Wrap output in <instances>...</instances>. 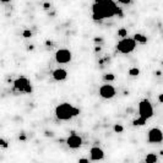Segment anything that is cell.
<instances>
[{
    "instance_id": "obj_17",
    "label": "cell",
    "mask_w": 163,
    "mask_h": 163,
    "mask_svg": "<svg viewBox=\"0 0 163 163\" xmlns=\"http://www.w3.org/2000/svg\"><path fill=\"white\" fill-rule=\"evenodd\" d=\"M115 77H114V75L113 74H107V75H104V80H108V81H113Z\"/></svg>"
},
{
    "instance_id": "obj_26",
    "label": "cell",
    "mask_w": 163,
    "mask_h": 163,
    "mask_svg": "<svg viewBox=\"0 0 163 163\" xmlns=\"http://www.w3.org/2000/svg\"><path fill=\"white\" fill-rule=\"evenodd\" d=\"M98 2H101V0H95V3H98Z\"/></svg>"
},
{
    "instance_id": "obj_7",
    "label": "cell",
    "mask_w": 163,
    "mask_h": 163,
    "mask_svg": "<svg viewBox=\"0 0 163 163\" xmlns=\"http://www.w3.org/2000/svg\"><path fill=\"white\" fill-rule=\"evenodd\" d=\"M163 140V134L158 128H153L149 131V142L151 143H158Z\"/></svg>"
},
{
    "instance_id": "obj_18",
    "label": "cell",
    "mask_w": 163,
    "mask_h": 163,
    "mask_svg": "<svg viewBox=\"0 0 163 163\" xmlns=\"http://www.w3.org/2000/svg\"><path fill=\"white\" fill-rule=\"evenodd\" d=\"M123 130H124V128H123L121 125H115V126H114V131H115V133H121Z\"/></svg>"
},
{
    "instance_id": "obj_11",
    "label": "cell",
    "mask_w": 163,
    "mask_h": 163,
    "mask_svg": "<svg viewBox=\"0 0 163 163\" xmlns=\"http://www.w3.org/2000/svg\"><path fill=\"white\" fill-rule=\"evenodd\" d=\"M66 76H67V72L64 69H57V70H54V72H53V77H54V80H57V81H63V80L66 79Z\"/></svg>"
},
{
    "instance_id": "obj_3",
    "label": "cell",
    "mask_w": 163,
    "mask_h": 163,
    "mask_svg": "<svg viewBox=\"0 0 163 163\" xmlns=\"http://www.w3.org/2000/svg\"><path fill=\"white\" fill-rule=\"evenodd\" d=\"M136 47V41L135 38H123L120 42H118L117 44V49L118 52L123 53V54H128L131 53Z\"/></svg>"
},
{
    "instance_id": "obj_19",
    "label": "cell",
    "mask_w": 163,
    "mask_h": 163,
    "mask_svg": "<svg viewBox=\"0 0 163 163\" xmlns=\"http://www.w3.org/2000/svg\"><path fill=\"white\" fill-rule=\"evenodd\" d=\"M22 34H24V37H25V38H30L31 36H32L31 31H27V30H26V31H24V33H22Z\"/></svg>"
},
{
    "instance_id": "obj_5",
    "label": "cell",
    "mask_w": 163,
    "mask_h": 163,
    "mask_svg": "<svg viewBox=\"0 0 163 163\" xmlns=\"http://www.w3.org/2000/svg\"><path fill=\"white\" fill-rule=\"evenodd\" d=\"M99 95L105 99H111L115 96V88L112 85H103L99 88Z\"/></svg>"
},
{
    "instance_id": "obj_12",
    "label": "cell",
    "mask_w": 163,
    "mask_h": 163,
    "mask_svg": "<svg viewBox=\"0 0 163 163\" xmlns=\"http://www.w3.org/2000/svg\"><path fill=\"white\" fill-rule=\"evenodd\" d=\"M134 38H135V41H136L137 43H141V44H143V43L147 42V37H146V36L140 34V33H136V34L134 36Z\"/></svg>"
},
{
    "instance_id": "obj_10",
    "label": "cell",
    "mask_w": 163,
    "mask_h": 163,
    "mask_svg": "<svg viewBox=\"0 0 163 163\" xmlns=\"http://www.w3.org/2000/svg\"><path fill=\"white\" fill-rule=\"evenodd\" d=\"M89 153H91V159L92 161H99V159H102L104 157V153L99 147H92Z\"/></svg>"
},
{
    "instance_id": "obj_1",
    "label": "cell",
    "mask_w": 163,
    "mask_h": 163,
    "mask_svg": "<svg viewBox=\"0 0 163 163\" xmlns=\"http://www.w3.org/2000/svg\"><path fill=\"white\" fill-rule=\"evenodd\" d=\"M93 20L99 21L107 17H112L119 12L118 6L113 0H101L98 3H95L92 6Z\"/></svg>"
},
{
    "instance_id": "obj_21",
    "label": "cell",
    "mask_w": 163,
    "mask_h": 163,
    "mask_svg": "<svg viewBox=\"0 0 163 163\" xmlns=\"http://www.w3.org/2000/svg\"><path fill=\"white\" fill-rule=\"evenodd\" d=\"M118 2L121 3V4H130L131 0H118Z\"/></svg>"
},
{
    "instance_id": "obj_22",
    "label": "cell",
    "mask_w": 163,
    "mask_h": 163,
    "mask_svg": "<svg viewBox=\"0 0 163 163\" xmlns=\"http://www.w3.org/2000/svg\"><path fill=\"white\" fill-rule=\"evenodd\" d=\"M79 162H88V159H86V158H80Z\"/></svg>"
},
{
    "instance_id": "obj_8",
    "label": "cell",
    "mask_w": 163,
    "mask_h": 163,
    "mask_svg": "<svg viewBox=\"0 0 163 163\" xmlns=\"http://www.w3.org/2000/svg\"><path fill=\"white\" fill-rule=\"evenodd\" d=\"M28 85H30V82L26 77H19L14 82V89L15 91H19V92H25V89Z\"/></svg>"
},
{
    "instance_id": "obj_14",
    "label": "cell",
    "mask_w": 163,
    "mask_h": 163,
    "mask_svg": "<svg viewBox=\"0 0 163 163\" xmlns=\"http://www.w3.org/2000/svg\"><path fill=\"white\" fill-rule=\"evenodd\" d=\"M133 124L134 125H145V124H146V120H145L143 118H137V119H135L134 121H133Z\"/></svg>"
},
{
    "instance_id": "obj_4",
    "label": "cell",
    "mask_w": 163,
    "mask_h": 163,
    "mask_svg": "<svg viewBox=\"0 0 163 163\" xmlns=\"http://www.w3.org/2000/svg\"><path fill=\"white\" fill-rule=\"evenodd\" d=\"M139 114L141 118H143L145 120L150 119L153 115V108L150 103V101L143 99L139 103Z\"/></svg>"
},
{
    "instance_id": "obj_6",
    "label": "cell",
    "mask_w": 163,
    "mask_h": 163,
    "mask_svg": "<svg viewBox=\"0 0 163 163\" xmlns=\"http://www.w3.org/2000/svg\"><path fill=\"white\" fill-rule=\"evenodd\" d=\"M55 60L60 64L69 63L71 60V52L67 50V49H59L55 53Z\"/></svg>"
},
{
    "instance_id": "obj_16",
    "label": "cell",
    "mask_w": 163,
    "mask_h": 163,
    "mask_svg": "<svg viewBox=\"0 0 163 163\" xmlns=\"http://www.w3.org/2000/svg\"><path fill=\"white\" fill-rule=\"evenodd\" d=\"M118 36H120V37L125 38L126 36H128V31H126L125 28H120V30H118Z\"/></svg>"
},
{
    "instance_id": "obj_9",
    "label": "cell",
    "mask_w": 163,
    "mask_h": 163,
    "mask_svg": "<svg viewBox=\"0 0 163 163\" xmlns=\"http://www.w3.org/2000/svg\"><path fill=\"white\" fill-rule=\"evenodd\" d=\"M66 143L70 149H79L82 145V139L79 135H71L70 137H67Z\"/></svg>"
},
{
    "instance_id": "obj_25",
    "label": "cell",
    "mask_w": 163,
    "mask_h": 163,
    "mask_svg": "<svg viewBox=\"0 0 163 163\" xmlns=\"http://www.w3.org/2000/svg\"><path fill=\"white\" fill-rule=\"evenodd\" d=\"M3 3H9V2H11V0H2Z\"/></svg>"
},
{
    "instance_id": "obj_23",
    "label": "cell",
    "mask_w": 163,
    "mask_h": 163,
    "mask_svg": "<svg viewBox=\"0 0 163 163\" xmlns=\"http://www.w3.org/2000/svg\"><path fill=\"white\" fill-rule=\"evenodd\" d=\"M158 99H159V102H162V103H163V95H159Z\"/></svg>"
},
{
    "instance_id": "obj_20",
    "label": "cell",
    "mask_w": 163,
    "mask_h": 163,
    "mask_svg": "<svg viewBox=\"0 0 163 163\" xmlns=\"http://www.w3.org/2000/svg\"><path fill=\"white\" fill-rule=\"evenodd\" d=\"M0 145H2L3 147H8V143H6V141L4 139H0Z\"/></svg>"
},
{
    "instance_id": "obj_15",
    "label": "cell",
    "mask_w": 163,
    "mask_h": 163,
    "mask_svg": "<svg viewBox=\"0 0 163 163\" xmlns=\"http://www.w3.org/2000/svg\"><path fill=\"white\" fill-rule=\"evenodd\" d=\"M139 74H140V70L137 67H133L129 70V75H131V76H137Z\"/></svg>"
},
{
    "instance_id": "obj_2",
    "label": "cell",
    "mask_w": 163,
    "mask_h": 163,
    "mask_svg": "<svg viewBox=\"0 0 163 163\" xmlns=\"http://www.w3.org/2000/svg\"><path fill=\"white\" fill-rule=\"evenodd\" d=\"M77 114H80V109L70 103H61L55 108V115L59 120H69Z\"/></svg>"
},
{
    "instance_id": "obj_13",
    "label": "cell",
    "mask_w": 163,
    "mask_h": 163,
    "mask_svg": "<svg viewBox=\"0 0 163 163\" xmlns=\"http://www.w3.org/2000/svg\"><path fill=\"white\" fill-rule=\"evenodd\" d=\"M145 162H147V163H155L157 162V156L155 153H149L146 156V158H145Z\"/></svg>"
},
{
    "instance_id": "obj_24",
    "label": "cell",
    "mask_w": 163,
    "mask_h": 163,
    "mask_svg": "<svg viewBox=\"0 0 163 163\" xmlns=\"http://www.w3.org/2000/svg\"><path fill=\"white\" fill-rule=\"evenodd\" d=\"M49 6H50V5H49V4H48V3H45V4H44V9H48V8H49Z\"/></svg>"
}]
</instances>
